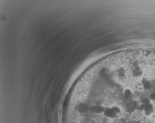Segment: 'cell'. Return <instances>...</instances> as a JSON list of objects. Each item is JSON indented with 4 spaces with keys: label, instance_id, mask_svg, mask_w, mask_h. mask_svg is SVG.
I'll return each mask as SVG.
<instances>
[{
    "label": "cell",
    "instance_id": "cell-3",
    "mask_svg": "<svg viewBox=\"0 0 155 123\" xmlns=\"http://www.w3.org/2000/svg\"><path fill=\"white\" fill-rule=\"evenodd\" d=\"M140 102L136 100H130L127 102V104H126L125 110L126 112L128 113H133L138 110Z\"/></svg>",
    "mask_w": 155,
    "mask_h": 123
},
{
    "label": "cell",
    "instance_id": "cell-6",
    "mask_svg": "<svg viewBox=\"0 0 155 123\" xmlns=\"http://www.w3.org/2000/svg\"><path fill=\"white\" fill-rule=\"evenodd\" d=\"M122 95L124 99L128 101L133 99L134 95L133 91L129 87H127L123 90Z\"/></svg>",
    "mask_w": 155,
    "mask_h": 123
},
{
    "label": "cell",
    "instance_id": "cell-4",
    "mask_svg": "<svg viewBox=\"0 0 155 123\" xmlns=\"http://www.w3.org/2000/svg\"><path fill=\"white\" fill-rule=\"evenodd\" d=\"M140 83L142 88L145 91H149L151 90L154 87V84L152 81L145 77L141 79Z\"/></svg>",
    "mask_w": 155,
    "mask_h": 123
},
{
    "label": "cell",
    "instance_id": "cell-7",
    "mask_svg": "<svg viewBox=\"0 0 155 123\" xmlns=\"http://www.w3.org/2000/svg\"><path fill=\"white\" fill-rule=\"evenodd\" d=\"M126 70L123 67H120L118 68L116 70V75L118 77L120 78H123L126 75Z\"/></svg>",
    "mask_w": 155,
    "mask_h": 123
},
{
    "label": "cell",
    "instance_id": "cell-1",
    "mask_svg": "<svg viewBox=\"0 0 155 123\" xmlns=\"http://www.w3.org/2000/svg\"><path fill=\"white\" fill-rule=\"evenodd\" d=\"M102 104L104 106L103 112L101 114L97 115L102 116L106 119L114 120L117 118L121 114L122 109L119 106L117 105L106 106L104 105L103 103Z\"/></svg>",
    "mask_w": 155,
    "mask_h": 123
},
{
    "label": "cell",
    "instance_id": "cell-5",
    "mask_svg": "<svg viewBox=\"0 0 155 123\" xmlns=\"http://www.w3.org/2000/svg\"><path fill=\"white\" fill-rule=\"evenodd\" d=\"M143 72L142 68L138 65L134 66L131 70V75L132 77L135 78L142 77L143 75Z\"/></svg>",
    "mask_w": 155,
    "mask_h": 123
},
{
    "label": "cell",
    "instance_id": "cell-8",
    "mask_svg": "<svg viewBox=\"0 0 155 123\" xmlns=\"http://www.w3.org/2000/svg\"><path fill=\"white\" fill-rule=\"evenodd\" d=\"M148 97L149 98V99H150V100H151L152 102H155V90H154V91H151V92H150L148 96Z\"/></svg>",
    "mask_w": 155,
    "mask_h": 123
},
{
    "label": "cell",
    "instance_id": "cell-2",
    "mask_svg": "<svg viewBox=\"0 0 155 123\" xmlns=\"http://www.w3.org/2000/svg\"><path fill=\"white\" fill-rule=\"evenodd\" d=\"M138 110L143 113V114L146 116H150L153 114L155 108L152 102L145 104H141L140 103Z\"/></svg>",
    "mask_w": 155,
    "mask_h": 123
}]
</instances>
